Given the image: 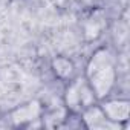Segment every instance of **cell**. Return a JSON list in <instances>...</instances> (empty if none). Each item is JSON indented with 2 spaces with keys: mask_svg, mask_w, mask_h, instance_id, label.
<instances>
[{
  "mask_svg": "<svg viewBox=\"0 0 130 130\" xmlns=\"http://www.w3.org/2000/svg\"><path fill=\"white\" fill-rule=\"evenodd\" d=\"M83 77L90 86L96 101L112 96L118 83V58L107 44H100L87 58Z\"/></svg>",
  "mask_w": 130,
  "mask_h": 130,
  "instance_id": "6da1fadb",
  "label": "cell"
},
{
  "mask_svg": "<svg viewBox=\"0 0 130 130\" xmlns=\"http://www.w3.org/2000/svg\"><path fill=\"white\" fill-rule=\"evenodd\" d=\"M61 103H63V107L69 113L80 115L84 109H87L89 106H92L98 101H96L90 86L87 84L86 78L83 77V74H78L71 81L64 83Z\"/></svg>",
  "mask_w": 130,
  "mask_h": 130,
  "instance_id": "7a4b0ae2",
  "label": "cell"
},
{
  "mask_svg": "<svg viewBox=\"0 0 130 130\" xmlns=\"http://www.w3.org/2000/svg\"><path fill=\"white\" fill-rule=\"evenodd\" d=\"M44 109L46 106L41 100L32 98L5 110L3 121L11 128H29L35 122H40Z\"/></svg>",
  "mask_w": 130,
  "mask_h": 130,
  "instance_id": "3957f363",
  "label": "cell"
},
{
  "mask_svg": "<svg viewBox=\"0 0 130 130\" xmlns=\"http://www.w3.org/2000/svg\"><path fill=\"white\" fill-rule=\"evenodd\" d=\"M107 122L125 128L130 119V100L128 98H106L98 101Z\"/></svg>",
  "mask_w": 130,
  "mask_h": 130,
  "instance_id": "277c9868",
  "label": "cell"
},
{
  "mask_svg": "<svg viewBox=\"0 0 130 130\" xmlns=\"http://www.w3.org/2000/svg\"><path fill=\"white\" fill-rule=\"evenodd\" d=\"M49 71L54 75V78L60 83H68L72 78H75L80 72L77 68V63L72 57L66 54H57L49 61Z\"/></svg>",
  "mask_w": 130,
  "mask_h": 130,
  "instance_id": "5b68a950",
  "label": "cell"
},
{
  "mask_svg": "<svg viewBox=\"0 0 130 130\" xmlns=\"http://www.w3.org/2000/svg\"><path fill=\"white\" fill-rule=\"evenodd\" d=\"M78 116H80L81 127L89 128V130H92V128H104V127L110 125L107 122V119H106V116H104V113H103L98 103H95V104L89 106L87 109H84Z\"/></svg>",
  "mask_w": 130,
  "mask_h": 130,
  "instance_id": "8992f818",
  "label": "cell"
},
{
  "mask_svg": "<svg viewBox=\"0 0 130 130\" xmlns=\"http://www.w3.org/2000/svg\"><path fill=\"white\" fill-rule=\"evenodd\" d=\"M68 118H69V112L63 106L60 109H44L40 119V125L46 128H63Z\"/></svg>",
  "mask_w": 130,
  "mask_h": 130,
  "instance_id": "52a82bcc",
  "label": "cell"
},
{
  "mask_svg": "<svg viewBox=\"0 0 130 130\" xmlns=\"http://www.w3.org/2000/svg\"><path fill=\"white\" fill-rule=\"evenodd\" d=\"M3 116H5V109H3L2 106H0V122L3 121Z\"/></svg>",
  "mask_w": 130,
  "mask_h": 130,
  "instance_id": "ba28073f",
  "label": "cell"
}]
</instances>
